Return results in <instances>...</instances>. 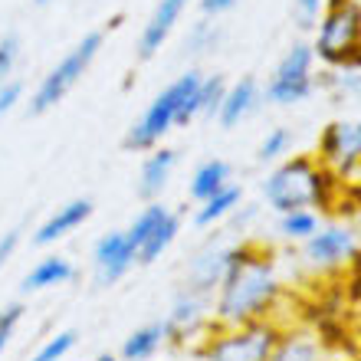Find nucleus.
Returning <instances> with one entry per match:
<instances>
[{
  "instance_id": "obj_1",
  "label": "nucleus",
  "mask_w": 361,
  "mask_h": 361,
  "mask_svg": "<svg viewBox=\"0 0 361 361\" xmlns=\"http://www.w3.org/2000/svg\"><path fill=\"white\" fill-rule=\"evenodd\" d=\"M286 286L279 276L273 250L259 247L253 240H240L233 259L227 267L224 283L210 299L214 322L217 325H247L259 319H276V309L283 302Z\"/></svg>"
},
{
  "instance_id": "obj_2",
  "label": "nucleus",
  "mask_w": 361,
  "mask_h": 361,
  "mask_svg": "<svg viewBox=\"0 0 361 361\" xmlns=\"http://www.w3.org/2000/svg\"><path fill=\"white\" fill-rule=\"evenodd\" d=\"M342 184L332 171H325L322 164L315 161V154H289L283 161L273 164V171L263 178L259 194L267 200V207L279 214L289 210H329L342 197Z\"/></svg>"
},
{
  "instance_id": "obj_3",
  "label": "nucleus",
  "mask_w": 361,
  "mask_h": 361,
  "mask_svg": "<svg viewBox=\"0 0 361 361\" xmlns=\"http://www.w3.org/2000/svg\"><path fill=\"white\" fill-rule=\"evenodd\" d=\"M200 69H184L174 82L154 95L148 109H145L125 132L122 145L125 152H152L174 132V128H188L190 122H197V86H200Z\"/></svg>"
},
{
  "instance_id": "obj_4",
  "label": "nucleus",
  "mask_w": 361,
  "mask_h": 361,
  "mask_svg": "<svg viewBox=\"0 0 361 361\" xmlns=\"http://www.w3.org/2000/svg\"><path fill=\"white\" fill-rule=\"evenodd\" d=\"M309 47L315 53V63H322L325 69L355 66L361 56V10L345 0H325Z\"/></svg>"
},
{
  "instance_id": "obj_5",
  "label": "nucleus",
  "mask_w": 361,
  "mask_h": 361,
  "mask_svg": "<svg viewBox=\"0 0 361 361\" xmlns=\"http://www.w3.org/2000/svg\"><path fill=\"white\" fill-rule=\"evenodd\" d=\"M283 335L276 319H259L247 325H214L210 335L200 342V361H269L273 348Z\"/></svg>"
},
{
  "instance_id": "obj_6",
  "label": "nucleus",
  "mask_w": 361,
  "mask_h": 361,
  "mask_svg": "<svg viewBox=\"0 0 361 361\" xmlns=\"http://www.w3.org/2000/svg\"><path fill=\"white\" fill-rule=\"evenodd\" d=\"M102 43H105L102 30H89L86 37L79 39L76 47L69 49L66 56L59 59L56 66L49 69L47 76L37 82V89H33V95H30V102H27V115L53 112V109H56V105L79 86V79L92 69V63H95V56H99Z\"/></svg>"
},
{
  "instance_id": "obj_7",
  "label": "nucleus",
  "mask_w": 361,
  "mask_h": 361,
  "mask_svg": "<svg viewBox=\"0 0 361 361\" xmlns=\"http://www.w3.org/2000/svg\"><path fill=\"white\" fill-rule=\"evenodd\" d=\"M315 89H319V76H315L312 47L309 43H293L269 73L267 86H263V99L276 109H293V105L312 99Z\"/></svg>"
},
{
  "instance_id": "obj_8",
  "label": "nucleus",
  "mask_w": 361,
  "mask_h": 361,
  "mask_svg": "<svg viewBox=\"0 0 361 361\" xmlns=\"http://www.w3.org/2000/svg\"><path fill=\"white\" fill-rule=\"evenodd\" d=\"M315 161L338 180L361 171V115H342L325 125L315 138Z\"/></svg>"
},
{
  "instance_id": "obj_9",
  "label": "nucleus",
  "mask_w": 361,
  "mask_h": 361,
  "mask_svg": "<svg viewBox=\"0 0 361 361\" xmlns=\"http://www.w3.org/2000/svg\"><path fill=\"white\" fill-rule=\"evenodd\" d=\"M302 247V259L312 273H342L361 257V240L355 233V227L342 224V220H329L315 230L312 237L299 243Z\"/></svg>"
},
{
  "instance_id": "obj_10",
  "label": "nucleus",
  "mask_w": 361,
  "mask_h": 361,
  "mask_svg": "<svg viewBox=\"0 0 361 361\" xmlns=\"http://www.w3.org/2000/svg\"><path fill=\"white\" fill-rule=\"evenodd\" d=\"M164 329H168V345H178V348H194L197 352L200 342L210 335L214 329V309H210V299L197 293H188V289H178V295L171 299V309L161 319Z\"/></svg>"
},
{
  "instance_id": "obj_11",
  "label": "nucleus",
  "mask_w": 361,
  "mask_h": 361,
  "mask_svg": "<svg viewBox=\"0 0 361 361\" xmlns=\"http://www.w3.org/2000/svg\"><path fill=\"white\" fill-rule=\"evenodd\" d=\"M237 243L240 240H227L224 233H214L210 240H204V243L194 250V257L188 259V267H184V283H180V289L197 293V295H204V299H214L217 286L224 283V276H227V267H230V259H233Z\"/></svg>"
},
{
  "instance_id": "obj_12",
  "label": "nucleus",
  "mask_w": 361,
  "mask_h": 361,
  "mask_svg": "<svg viewBox=\"0 0 361 361\" xmlns=\"http://www.w3.org/2000/svg\"><path fill=\"white\" fill-rule=\"evenodd\" d=\"M138 267V257H135V247L128 243L125 230H109L95 240L92 247V273L99 286H115L122 283L125 276Z\"/></svg>"
},
{
  "instance_id": "obj_13",
  "label": "nucleus",
  "mask_w": 361,
  "mask_h": 361,
  "mask_svg": "<svg viewBox=\"0 0 361 361\" xmlns=\"http://www.w3.org/2000/svg\"><path fill=\"white\" fill-rule=\"evenodd\" d=\"M190 0H158L152 10V17L145 20L142 33H138V43H135V53H138V59L142 63H148V59H154L158 53L164 49V43L171 39V33L178 30L180 17L188 13Z\"/></svg>"
},
{
  "instance_id": "obj_14",
  "label": "nucleus",
  "mask_w": 361,
  "mask_h": 361,
  "mask_svg": "<svg viewBox=\"0 0 361 361\" xmlns=\"http://www.w3.org/2000/svg\"><path fill=\"white\" fill-rule=\"evenodd\" d=\"M92 214H95V204L89 197H73V200H66V204H59V207L33 230V247H53L59 240H66L69 233H76Z\"/></svg>"
},
{
  "instance_id": "obj_15",
  "label": "nucleus",
  "mask_w": 361,
  "mask_h": 361,
  "mask_svg": "<svg viewBox=\"0 0 361 361\" xmlns=\"http://www.w3.org/2000/svg\"><path fill=\"white\" fill-rule=\"evenodd\" d=\"M263 102V86H259L257 76H240L237 82H227L224 89V99H220L217 109V125L220 128H237L240 122H247L250 115L259 109Z\"/></svg>"
},
{
  "instance_id": "obj_16",
  "label": "nucleus",
  "mask_w": 361,
  "mask_h": 361,
  "mask_svg": "<svg viewBox=\"0 0 361 361\" xmlns=\"http://www.w3.org/2000/svg\"><path fill=\"white\" fill-rule=\"evenodd\" d=\"M180 154L178 148H168V145H158L152 152H145V161H142V171H138V197L148 204V200H158L164 194V188L171 184V174L178 168Z\"/></svg>"
},
{
  "instance_id": "obj_17",
  "label": "nucleus",
  "mask_w": 361,
  "mask_h": 361,
  "mask_svg": "<svg viewBox=\"0 0 361 361\" xmlns=\"http://www.w3.org/2000/svg\"><path fill=\"white\" fill-rule=\"evenodd\" d=\"M76 279V263L69 257H59V253H47L43 259H37L30 273L23 276L20 289L23 293H47V289H56V286H66Z\"/></svg>"
},
{
  "instance_id": "obj_18",
  "label": "nucleus",
  "mask_w": 361,
  "mask_h": 361,
  "mask_svg": "<svg viewBox=\"0 0 361 361\" xmlns=\"http://www.w3.org/2000/svg\"><path fill=\"white\" fill-rule=\"evenodd\" d=\"M243 204V188L230 180L227 188H220L217 194H210L207 200H200L197 207H194V224L204 230L210 227H220L224 220H230L237 214V207Z\"/></svg>"
},
{
  "instance_id": "obj_19",
  "label": "nucleus",
  "mask_w": 361,
  "mask_h": 361,
  "mask_svg": "<svg viewBox=\"0 0 361 361\" xmlns=\"http://www.w3.org/2000/svg\"><path fill=\"white\" fill-rule=\"evenodd\" d=\"M269 361H329L325 345L319 342L315 332H302V329H283L279 342L273 348Z\"/></svg>"
},
{
  "instance_id": "obj_20",
  "label": "nucleus",
  "mask_w": 361,
  "mask_h": 361,
  "mask_svg": "<svg viewBox=\"0 0 361 361\" xmlns=\"http://www.w3.org/2000/svg\"><path fill=\"white\" fill-rule=\"evenodd\" d=\"M178 233H180V214L168 207L161 214V220L152 227V233L142 240V247H138V267H152V263H158V259L174 247Z\"/></svg>"
},
{
  "instance_id": "obj_21",
  "label": "nucleus",
  "mask_w": 361,
  "mask_h": 361,
  "mask_svg": "<svg viewBox=\"0 0 361 361\" xmlns=\"http://www.w3.org/2000/svg\"><path fill=\"white\" fill-rule=\"evenodd\" d=\"M164 345H168V329H164L161 319H158V322H145L122 342L118 358L122 361H152Z\"/></svg>"
},
{
  "instance_id": "obj_22",
  "label": "nucleus",
  "mask_w": 361,
  "mask_h": 361,
  "mask_svg": "<svg viewBox=\"0 0 361 361\" xmlns=\"http://www.w3.org/2000/svg\"><path fill=\"white\" fill-rule=\"evenodd\" d=\"M230 180H233L230 161H224V158H207V161H200L197 168H194V174H190L188 194L194 204H200V200H207L210 194H217L220 188H227Z\"/></svg>"
},
{
  "instance_id": "obj_23",
  "label": "nucleus",
  "mask_w": 361,
  "mask_h": 361,
  "mask_svg": "<svg viewBox=\"0 0 361 361\" xmlns=\"http://www.w3.org/2000/svg\"><path fill=\"white\" fill-rule=\"evenodd\" d=\"M319 89H325L338 105H348L361 115V66L325 69L319 76Z\"/></svg>"
},
{
  "instance_id": "obj_24",
  "label": "nucleus",
  "mask_w": 361,
  "mask_h": 361,
  "mask_svg": "<svg viewBox=\"0 0 361 361\" xmlns=\"http://www.w3.org/2000/svg\"><path fill=\"white\" fill-rule=\"evenodd\" d=\"M224 39H227L224 23L200 17L188 27V33H184V39H180V49H184V56L200 59V56H207V53H217V49L224 47Z\"/></svg>"
},
{
  "instance_id": "obj_25",
  "label": "nucleus",
  "mask_w": 361,
  "mask_h": 361,
  "mask_svg": "<svg viewBox=\"0 0 361 361\" xmlns=\"http://www.w3.org/2000/svg\"><path fill=\"white\" fill-rule=\"evenodd\" d=\"M322 227V214L319 210H289V214H279V237L289 240V243H305L315 230Z\"/></svg>"
},
{
  "instance_id": "obj_26",
  "label": "nucleus",
  "mask_w": 361,
  "mask_h": 361,
  "mask_svg": "<svg viewBox=\"0 0 361 361\" xmlns=\"http://www.w3.org/2000/svg\"><path fill=\"white\" fill-rule=\"evenodd\" d=\"M293 152V128H286V125H276V128H267V135L259 138L257 145V161L259 164H276L289 158Z\"/></svg>"
},
{
  "instance_id": "obj_27",
  "label": "nucleus",
  "mask_w": 361,
  "mask_h": 361,
  "mask_svg": "<svg viewBox=\"0 0 361 361\" xmlns=\"http://www.w3.org/2000/svg\"><path fill=\"white\" fill-rule=\"evenodd\" d=\"M224 89H227V79L220 73H204L197 86V118H214L220 109V99H224Z\"/></svg>"
},
{
  "instance_id": "obj_28",
  "label": "nucleus",
  "mask_w": 361,
  "mask_h": 361,
  "mask_svg": "<svg viewBox=\"0 0 361 361\" xmlns=\"http://www.w3.org/2000/svg\"><path fill=\"white\" fill-rule=\"evenodd\" d=\"M76 345H79V332H76V329H63V332L49 335L47 342L30 355V361H63L69 352H73V348H76Z\"/></svg>"
},
{
  "instance_id": "obj_29",
  "label": "nucleus",
  "mask_w": 361,
  "mask_h": 361,
  "mask_svg": "<svg viewBox=\"0 0 361 361\" xmlns=\"http://www.w3.org/2000/svg\"><path fill=\"white\" fill-rule=\"evenodd\" d=\"M20 53H23V43H20L17 33H4L0 37V86L13 79V69L20 63Z\"/></svg>"
},
{
  "instance_id": "obj_30",
  "label": "nucleus",
  "mask_w": 361,
  "mask_h": 361,
  "mask_svg": "<svg viewBox=\"0 0 361 361\" xmlns=\"http://www.w3.org/2000/svg\"><path fill=\"white\" fill-rule=\"evenodd\" d=\"M23 312H27V305L23 302H10L0 309V358H4V352H7L10 338L17 335L20 322H23Z\"/></svg>"
},
{
  "instance_id": "obj_31",
  "label": "nucleus",
  "mask_w": 361,
  "mask_h": 361,
  "mask_svg": "<svg viewBox=\"0 0 361 361\" xmlns=\"http://www.w3.org/2000/svg\"><path fill=\"white\" fill-rule=\"evenodd\" d=\"M322 7H325V0H293V13L299 20V27H315Z\"/></svg>"
},
{
  "instance_id": "obj_32",
  "label": "nucleus",
  "mask_w": 361,
  "mask_h": 361,
  "mask_svg": "<svg viewBox=\"0 0 361 361\" xmlns=\"http://www.w3.org/2000/svg\"><path fill=\"white\" fill-rule=\"evenodd\" d=\"M20 99H23V82H20V79L4 82V86H0V118H7V115L17 109Z\"/></svg>"
},
{
  "instance_id": "obj_33",
  "label": "nucleus",
  "mask_w": 361,
  "mask_h": 361,
  "mask_svg": "<svg viewBox=\"0 0 361 361\" xmlns=\"http://www.w3.org/2000/svg\"><path fill=\"white\" fill-rule=\"evenodd\" d=\"M20 243H23V230H20V227H10V230H4V233H0V269L13 259V253L20 250Z\"/></svg>"
},
{
  "instance_id": "obj_34",
  "label": "nucleus",
  "mask_w": 361,
  "mask_h": 361,
  "mask_svg": "<svg viewBox=\"0 0 361 361\" xmlns=\"http://www.w3.org/2000/svg\"><path fill=\"white\" fill-rule=\"evenodd\" d=\"M237 7H240V0H197L200 17H207V20L227 17V13H233Z\"/></svg>"
},
{
  "instance_id": "obj_35",
  "label": "nucleus",
  "mask_w": 361,
  "mask_h": 361,
  "mask_svg": "<svg viewBox=\"0 0 361 361\" xmlns=\"http://www.w3.org/2000/svg\"><path fill=\"white\" fill-rule=\"evenodd\" d=\"M92 361H122V358H118V355H112V352H105V355H95Z\"/></svg>"
},
{
  "instance_id": "obj_36",
  "label": "nucleus",
  "mask_w": 361,
  "mask_h": 361,
  "mask_svg": "<svg viewBox=\"0 0 361 361\" xmlns=\"http://www.w3.org/2000/svg\"><path fill=\"white\" fill-rule=\"evenodd\" d=\"M33 4H37V7H47V4H53V0H33Z\"/></svg>"
},
{
  "instance_id": "obj_37",
  "label": "nucleus",
  "mask_w": 361,
  "mask_h": 361,
  "mask_svg": "<svg viewBox=\"0 0 361 361\" xmlns=\"http://www.w3.org/2000/svg\"><path fill=\"white\" fill-rule=\"evenodd\" d=\"M345 4H352V7H358V10H361V0H345Z\"/></svg>"
},
{
  "instance_id": "obj_38",
  "label": "nucleus",
  "mask_w": 361,
  "mask_h": 361,
  "mask_svg": "<svg viewBox=\"0 0 361 361\" xmlns=\"http://www.w3.org/2000/svg\"><path fill=\"white\" fill-rule=\"evenodd\" d=\"M345 361H361V352H358V355H352V358H345Z\"/></svg>"
},
{
  "instance_id": "obj_39",
  "label": "nucleus",
  "mask_w": 361,
  "mask_h": 361,
  "mask_svg": "<svg viewBox=\"0 0 361 361\" xmlns=\"http://www.w3.org/2000/svg\"><path fill=\"white\" fill-rule=\"evenodd\" d=\"M355 66H361V56H358V63H355Z\"/></svg>"
}]
</instances>
